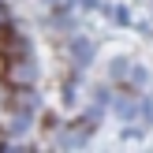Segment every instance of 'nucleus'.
<instances>
[{"mask_svg":"<svg viewBox=\"0 0 153 153\" xmlns=\"http://www.w3.org/2000/svg\"><path fill=\"white\" fill-rule=\"evenodd\" d=\"M71 52H75V64H90V56H94V45H90L86 41V37H75V41H71Z\"/></svg>","mask_w":153,"mask_h":153,"instance_id":"1","label":"nucleus"},{"mask_svg":"<svg viewBox=\"0 0 153 153\" xmlns=\"http://www.w3.org/2000/svg\"><path fill=\"white\" fill-rule=\"evenodd\" d=\"M30 75H34V64H30V60H22L19 67H11V79L15 82H30Z\"/></svg>","mask_w":153,"mask_h":153,"instance_id":"2","label":"nucleus"},{"mask_svg":"<svg viewBox=\"0 0 153 153\" xmlns=\"http://www.w3.org/2000/svg\"><path fill=\"white\" fill-rule=\"evenodd\" d=\"M131 86H146V71L142 67H131Z\"/></svg>","mask_w":153,"mask_h":153,"instance_id":"3","label":"nucleus"},{"mask_svg":"<svg viewBox=\"0 0 153 153\" xmlns=\"http://www.w3.org/2000/svg\"><path fill=\"white\" fill-rule=\"evenodd\" d=\"M112 15H116L120 26H123V22H131V19H127V7H112Z\"/></svg>","mask_w":153,"mask_h":153,"instance_id":"4","label":"nucleus"},{"mask_svg":"<svg viewBox=\"0 0 153 153\" xmlns=\"http://www.w3.org/2000/svg\"><path fill=\"white\" fill-rule=\"evenodd\" d=\"M82 4H86V7H94V4H97V0H82Z\"/></svg>","mask_w":153,"mask_h":153,"instance_id":"5","label":"nucleus"}]
</instances>
